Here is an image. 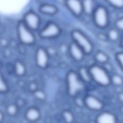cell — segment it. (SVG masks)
<instances>
[{
	"label": "cell",
	"instance_id": "obj_1",
	"mask_svg": "<svg viewBox=\"0 0 123 123\" xmlns=\"http://www.w3.org/2000/svg\"><path fill=\"white\" fill-rule=\"evenodd\" d=\"M88 70L91 79L98 85L107 86L111 84L110 76L103 68L98 65H93Z\"/></svg>",
	"mask_w": 123,
	"mask_h": 123
},
{
	"label": "cell",
	"instance_id": "obj_2",
	"mask_svg": "<svg viewBox=\"0 0 123 123\" xmlns=\"http://www.w3.org/2000/svg\"><path fill=\"white\" fill-rule=\"evenodd\" d=\"M68 92L71 96H75L84 89L83 82L78 75L74 71L69 72L66 76Z\"/></svg>",
	"mask_w": 123,
	"mask_h": 123
},
{
	"label": "cell",
	"instance_id": "obj_3",
	"mask_svg": "<svg viewBox=\"0 0 123 123\" xmlns=\"http://www.w3.org/2000/svg\"><path fill=\"white\" fill-rule=\"evenodd\" d=\"M71 35L74 42L83 50L85 54H89L92 51L93 46L92 43L81 31L74 30Z\"/></svg>",
	"mask_w": 123,
	"mask_h": 123
},
{
	"label": "cell",
	"instance_id": "obj_4",
	"mask_svg": "<svg viewBox=\"0 0 123 123\" xmlns=\"http://www.w3.org/2000/svg\"><path fill=\"white\" fill-rule=\"evenodd\" d=\"M17 30L19 39L22 43L30 45L34 43L35 41V36L23 21H21L18 24Z\"/></svg>",
	"mask_w": 123,
	"mask_h": 123
},
{
	"label": "cell",
	"instance_id": "obj_5",
	"mask_svg": "<svg viewBox=\"0 0 123 123\" xmlns=\"http://www.w3.org/2000/svg\"><path fill=\"white\" fill-rule=\"evenodd\" d=\"M93 13L94 22L97 26L103 28L107 26L109 17L107 10L105 7L102 6L97 7Z\"/></svg>",
	"mask_w": 123,
	"mask_h": 123
},
{
	"label": "cell",
	"instance_id": "obj_6",
	"mask_svg": "<svg viewBox=\"0 0 123 123\" xmlns=\"http://www.w3.org/2000/svg\"><path fill=\"white\" fill-rule=\"evenodd\" d=\"M60 33L59 26L56 24L50 22L41 30L39 36L43 38H50L58 36Z\"/></svg>",
	"mask_w": 123,
	"mask_h": 123
},
{
	"label": "cell",
	"instance_id": "obj_7",
	"mask_svg": "<svg viewBox=\"0 0 123 123\" xmlns=\"http://www.w3.org/2000/svg\"><path fill=\"white\" fill-rule=\"evenodd\" d=\"M23 22L30 30H36L39 26L40 18L36 13L31 11L25 14Z\"/></svg>",
	"mask_w": 123,
	"mask_h": 123
},
{
	"label": "cell",
	"instance_id": "obj_8",
	"mask_svg": "<svg viewBox=\"0 0 123 123\" xmlns=\"http://www.w3.org/2000/svg\"><path fill=\"white\" fill-rule=\"evenodd\" d=\"M49 56L47 51L43 48H39L36 53V62L38 67L45 68L48 65Z\"/></svg>",
	"mask_w": 123,
	"mask_h": 123
},
{
	"label": "cell",
	"instance_id": "obj_9",
	"mask_svg": "<svg viewBox=\"0 0 123 123\" xmlns=\"http://www.w3.org/2000/svg\"><path fill=\"white\" fill-rule=\"evenodd\" d=\"M84 102L88 108L94 111H99L103 106L102 102L99 99L93 96H86Z\"/></svg>",
	"mask_w": 123,
	"mask_h": 123
},
{
	"label": "cell",
	"instance_id": "obj_10",
	"mask_svg": "<svg viewBox=\"0 0 123 123\" xmlns=\"http://www.w3.org/2000/svg\"><path fill=\"white\" fill-rule=\"evenodd\" d=\"M66 5L70 11L75 16H80L83 12L82 1L71 0L66 1Z\"/></svg>",
	"mask_w": 123,
	"mask_h": 123
},
{
	"label": "cell",
	"instance_id": "obj_11",
	"mask_svg": "<svg viewBox=\"0 0 123 123\" xmlns=\"http://www.w3.org/2000/svg\"><path fill=\"white\" fill-rule=\"evenodd\" d=\"M69 50L72 58L76 61H81L84 56L83 50L74 42H73L69 46Z\"/></svg>",
	"mask_w": 123,
	"mask_h": 123
},
{
	"label": "cell",
	"instance_id": "obj_12",
	"mask_svg": "<svg viewBox=\"0 0 123 123\" xmlns=\"http://www.w3.org/2000/svg\"><path fill=\"white\" fill-rule=\"evenodd\" d=\"M97 123H116V119L112 113L104 112L98 116Z\"/></svg>",
	"mask_w": 123,
	"mask_h": 123
},
{
	"label": "cell",
	"instance_id": "obj_13",
	"mask_svg": "<svg viewBox=\"0 0 123 123\" xmlns=\"http://www.w3.org/2000/svg\"><path fill=\"white\" fill-rule=\"evenodd\" d=\"M39 11L42 13L52 15L57 12L58 9L55 6L51 4L44 3L40 6Z\"/></svg>",
	"mask_w": 123,
	"mask_h": 123
},
{
	"label": "cell",
	"instance_id": "obj_14",
	"mask_svg": "<svg viewBox=\"0 0 123 123\" xmlns=\"http://www.w3.org/2000/svg\"><path fill=\"white\" fill-rule=\"evenodd\" d=\"M26 118L30 122H35L40 117V112L36 108L31 107L29 108L25 113Z\"/></svg>",
	"mask_w": 123,
	"mask_h": 123
},
{
	"label": "cell",
	"instance_id": "obj_15",
	"mask_svg": "<svg viewBox=\"0 0 123 123\" xmlns=\"http://www.w3.org/2000/svg\"><path fill=\"white\" fill-rule=\"evenodd\" d=\"M83 12L87 15H90L93 13L94 6L93 1L90 0H84L82 1Z\"/></svg>",
	"mask_w": 123,
	"mask_h": 123
},
{
	"label": "cell",
	"instance_id": "obj_16",
	"mask_svg": "<svg viewBox=\"0 0 123 123\" xmlns=\"http://www.w3.org/2000/svg\"><path fill=\"white\" fill-rule=\"evenodd\" d=\"M82 81L85 82H89L91 80V77L88 69L82 67L79 69V75Z\"/></svg>",
	"mask_w": 123,
	"mask_h": 123
},
{
	"label": "cell",
	"instance_id": "obj_17",
	"mask_svg": "<svg viewBox=\"0 0 123 123\" xmlns=\"http://www.w3.org/2000/svg\"><path fill=\"white\" fill-rule=\"evenodd\" d=\"M14 71L15 74L19 76H23L25 73V67L20 61H16L14 64Z\"/></svg>",
	"mask_w": 123,
	"mask_h": 123
},
{
	"label": "cell",
	"instance_id": "obj_18",
	"mask_svg": "<svg viewBox=\"0 0 123 123\" xmlns=\"http://www.w3.org/2000/svg\"><path fill=\"white\" fill-rule=\"evenodd\" d=\"M95 58L96 60L100 63H105L108 61V56L101 51H99L96 53Z\"/></svg>",
	"mask_w": 123,
	"mask_h": 123
},
{
	"label": "cell",
	"instance_id": "obj_19",
	"mask_svg": "<svg viewBox=\"0 0 123 123\" xmlns=\"http://www.w3.org/2000/svg\"><path fill=\"white\" fill-rule=\"evenodd\" d=\"M110 79L111 83L115 86H121L123 84V78L119 74H114L110 77Z\"/></svg>",
	"mask_w": 123,
	"mask_h": 123
},
{
	"label": "cell",
	"instance_id": "obj_20",
	"mask_svg": "<svg viewBox=\"0 0 123 123\" xmlns=\"http://www.w3.org/2000/svg\"><path fill=\"white\" fill-rule=\"evenodd\" d=\"M8 89V86L1 72L0 65V93H4Z\"/></svg>",
	"mask_w": 123,
	"mask_h": 123
},
{
	"label": "cell",
	"instance_id": "obj_21",
	"mask_svg": "<svg viewBox=\"0 0 123 123\" xmlns=\"http://www.w3.org/2000/svg\"><path fill=\"white\" fill-rule=\"evenodd\" d=\"M119 37V34L116 29H111L109 30L107 33V38L112 41H116Z\"/></svg>",
	"mask_w": 123,
	"mask_h": 123
},
{
	"label": "cell",
	"instance_id": "obj_22",
	"mask_svg": "<svg viewBox=\"0 0 123 123\" xmlns=\"http://www.w3.org/2000/svg\"><path fill=\"white\" fill-rule=\"evenodd\" d=\"M7 112L10 115H14L17 111V107L14 104H10L6 108Z\"/></svg>",
	"mask_w": 123,
	"mask_h": 123
},
{
	"label": "cell",
	"instance_id": "obj_23",
	"mask_svg": "<svg viewBox=\"0 0 123 123\" xmlns=\"http://www.w3.org/2000/svg\"><path fill=\"white\" fill-rule=\"evenodd\" d=\"M63 116L65 121L68 123H71L73 120V116L71 112L68 111H64L63 113Z\"/></svg>",
	"mask_w": 123,
	"mask_h": 123
},
{
	"label": "cell",
	"instance_id": "obj_24",
	"mask_svg": "<svg viewBox=\"0 0 123 123\" xmlns=\"http://www.w3.org/2000/svg\"><path fill=\"white\" fill-rule=\"evenodd\" d=\"M34 96L38 99L43 100L46 98V95L45 93L41 90H36L33 92Z\"/></svg>",
	"mask_w": 123,
	"mask_h": 123
},
{
	"label": "cell",
	"instance_id": "obj_25",
	"mask_svg": "<svg viewBox=\"0 0 123 123\" xmlns=\"http://www.w3.org/2000/svg\"><path fill=\"white\" fill-rule=\"evenodd\" d=\"M108 2L113 7L116 8H122L123 6V0H109Z\"/></svg>",
	"mask_w": 123,
	"mask_h": 123
},
{
	"label": "cell",
	"instance_id": "obj_26",
	"mask_svg": "<svg viewBox=\"0 0 123 123\" xmlns=\"http://www.w3.org/2000/svg\"><path fill=\"white\" fill-rule=\"evenodd\" d=\"M116 59L118 62H119L120 66L122 68L123 66V54L122 52H119L116 54L115 55Z\"/></svg>",
	"mask_w": 123,
	"mask_h": 123
},
{
	"label": "cell",
	"instance_id": "obj_27",
	"mask_svg": "<svg viewBox=\"0 0 123 123\" xmlns=\"http://www.w3.org/2000/svg\"><path fill=\"white\" fill-rule=\"evenodd\" d=\"M116 27L120 30L122 31L123 29V19L122 18H119L115 22Z\"/></svg>",
	"mask_w": 123,
	"mask_h": 123
},
{
	"label": "cell",
	"instance_id": "obj_28",
	"mask_svg": "<svg viewBox=\"0 0 123 123\" xmlns=\"http://www.w3.org/2000/svg\"><path fill=\"white\" fill-rule=\"evenodd\" d=\"M29 88L30 90L33 91L34 92L37 90V85L35 83H32L29 85Z\"/></svg>",
	"mask_w": 123,
	"mask_h": 123
},
{
	"label": "cell",
	"instance_id": "obj_29",
	"mask_svg": "<svg viewBox=\"0 0 123 123\" xmlns=\"http://www.w3.org/2000/svg\"><path fill=\"white\" fill-rule=\"evenodd\" d=\"M3 119V113L1 112V111H0V123L2 122V120Z\"/></svg>",
	"mask_w": 123,
	"mask_h": 123
}]
</instances>
